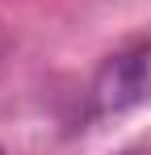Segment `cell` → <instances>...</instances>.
Masks as SVG:
<instances>
[{
    "label": "cell",
    "instance_id": "cell-3",
    "mask_svg": "<svg viewBox=\"0 0 151 155\" xmlns=\"http://www.w3.org/2000/svg\"><path fill=\"white\" fill-rule=\"evenodd\" d=\"M0 155H4V151H0Z\"/></svg>",
    "mask_w": 151,
    "mask_h": 155
},
{
    "label": "cell",
    "instance_id": "cell-2",
    "mask_svg": "<svg viewBox=\"0 0 151 155\" xmlns=\"http://www.w3.org/2000/svg\"><path fill=\"white\" fill-rule=\"evenodd\" d=\"M122 155H151V151H122Z\"/></svg>",
    "mask_w": 151,
    "mask_h": 155
},
{
    "label": "cell",
    "instance_id": "cell-1",
    "mask_svg": "<svg viewBox=\"0 0 151 155\" xmlns=\"http://www.w3.org/2000/svg\"><path fill=\"white\" fill-rule=\"evenodd\" d=\"M151 101V38H134L109 54L92 80L97 113H126Z\"/></svg>",
    "mask_w": 151,
    "mask_h": 155
}]
</instances>
